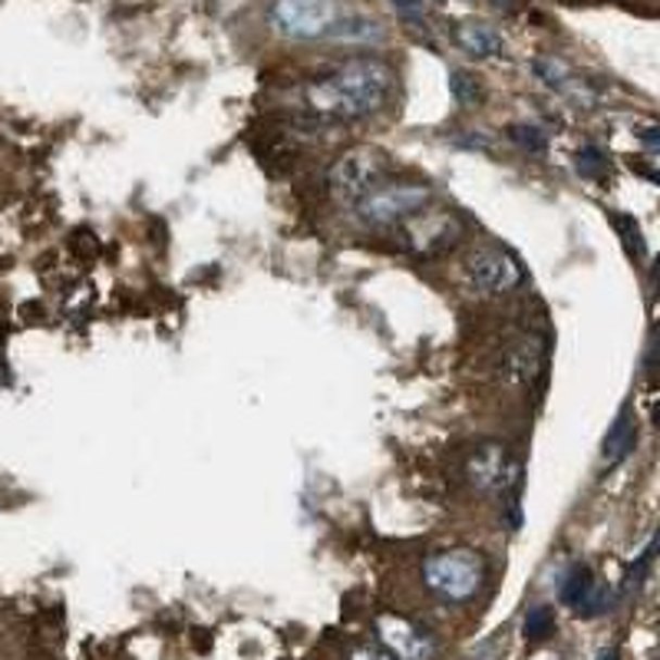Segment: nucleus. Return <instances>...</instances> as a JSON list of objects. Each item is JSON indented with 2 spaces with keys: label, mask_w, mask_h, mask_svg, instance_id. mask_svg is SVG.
<instances>
[{
  "label": "nucleus",
  "mask_w": 660,
  "mask_h": 660,
  "mask_svg": "<svg viewBox=\"0 0 660 660\" xmlns=\"http://www.w3.org/2000/svg\"><path fill=\"white\" fill-rule=\"evenodd\" d=\"M660 551V535L640 551V558L627 568V574H624V592H631V588H637L640 585V578L647 574V568H650V561H653V555Z\"/></svg>",
  "instance_id": "412c9836"
},
{
  "label": "nucleus",
  "mask_w": 660,
  "mask_h": 660,
  "mask_svg": "<svg viewBox=\"0 0 660 660\" xmlns=\"http://www.w3.org/2000/svg\"><path fill=\"white\" fill-rule=\"evenodd\" d=\"M574 165H578V173H582L585 179H601V176L611 173L608 155H605L601 149H595V145H585L582 152H578V155H574Z\"/></svg>",
  "instance_id": "a211bd4d"
},
{
  "label": "nucleus",
  "mask_w": 660,
  "mask_h": 660,
  "mask_svg": "<svg viewBox=\"0 0 660 660\" xmlns=\"http://www.w3.org/2000/svg\"><path fill=\"white\" fill-rule=\"evenodd\" d=\"M551 631H555V611H551L548 605H535V608L525 614L522 634H525L529 640H545V637H551Z\"/></svg>",
  "instance_id": "f3484780"
},
{
  "label": "nucleus",
  "mask_w": 660,
  "mask_h": 660,
  "mask_svg": "<svg viewBox=\"0 0 660 660\" xmlns=\"http://www.w3.org/2000/svg\"><path fill=\"white\" fill-rule=\"evenodd\" d=\"M433 202V189L420 186V182H393V186H380L373 189L367 199L357 202V215L360 221L383 228V225H396L406 221L412 215L427 212Z\"/></svg>",
  "instance_id": "39448f33"
},
{
  "label": "nucleus",
  "mask_w": 660,
  "mask_h": 660,
  "mask_svg": "<svg viewBox=\"0 0 660 660\" xmlns=\"http://www.w3.org/2000/svg\"><path fill=\"white\" fill-rule=\"evenodd\" d=\"M377 634L396 660H433V653H436V640L420 624L396 618V614L377 618Z\"/></svg>",
  "instance_id": "1a4fd4ad"
},
{
  "label": "nucleus",
  "mask_w": 660,
  "mask_h": 660,
  "mask_svg": "<svg viewBox=\"0 0 660 660\" xmlns=\"http://www.w3.org/2000/svg\"><path fill=\"white\" fill-rule=\"evenodd\" d=\"M449 87H453L456 103H459V106H466V110H472V106H479V103L485 100L482 82H479L472 73H466V69H456V73L449 76Z\"/></svg>",
  "instance_id": "dca6fc26"
},
{
  "label": "nucleus",
  "mask_w": 660,
  "mask_h": 660,
  "mask_svg": "<svg viewBox=\"0 0 660 660\" xmlns=\"http://www.w3.org/2000/svg\"><path fill=\"white\" fill-rule=\"evenodd\" d=\"M466 288L482 297H499L522 284V268L509 252L499 248H479V252L466 262Z\"/></svg>",
  "instance_id": "423d86ee"
},
{
  "label": "nucleus",
  "mask_w": 660,
  "mask_h": 660,
  "mask_svg": "<svg viewBox=\"0 0 660 660\" xmlns=\"http://www.w3.org/2000/svg\"><path fill=\"white\" fill-rule=\"evenodd\" d=\"M456 43L475 56V60H488V56H499L503 53V34L495 30L492 24H482V21H466L456 27Z\"/></svg>",
  "instance_id": "ddd939ff"
},
{
  "label": "nucleus",
  "mask_w": 660,
  "mask_h": 660,
  "mask_svg": "<svg viewBox=\"0 0 660 660\" xmlns=\"http://www.w3.org/2000/svg\"><path fill=\"white\" fill-rule=\"evenodd\" d=\"M351 660H393V653H390L386 647L364 644V647H354V650H351Z\"/></svg>",
  "instance_id": "5701e85b"
},
{
  "label": "nucleus",
  "mask_w": 660,
  "mask_h": 660,
  "mask_svg": "<svg viewBox=\"0 0 660 660\" xmlns=\"http://www.w3.org/2000/svg\"><path fill=\"white\" fill-rule=\"evenodd\" d=\"M611 605H614L611 592H608V588H601V585H595V588L588 592V598H585L582 605H578L574 611L582 614V618H598V614L611 611Z\"/></svg>",
  "instance_id": "4be33fe9"
},
{
  "label": "nucleus",
  "mask_w": 660,
  "mask_h": 660,
  "mask_svg": "<svg viewBox=\"0 0 660 660\" xmlns=\"http://www.w3.org/2000/svg\"><path fill=\"white\" fill-rule=\"evenodd\" d=\"M592 588H595V574H592V568H588V564H574V568H568L564 578H561L558 598H561V605L578 608V605H582V601L588 598Z\"/></svg>",
  "instance_id": "2eb2a0df"
},
{
  "label": "nucleus",
  "mask_w": 660,
  "mask_h": 660,
  "mask_svg": "<svg viewBox=\"0 0 660 660\" xmlns=\"http://www.w3.org/2000/svg\"><path fill=\"white\" fill-rule=\"evenodd\" d=\"M386 24L370 14H341L338 24L327 30L330 47H354V50H373L386 43Z\"/></svg>",
  "instance_id": "9d476101"
},
{
  "label": "nucleus",
  "mask_w": 660,
  "mask_h": 660,
  "mask_svg": "<svg viewBox=\"0 0 660 660\" xmlns=\"http://www.w3.org/2000/svg\"><path fill=\"white\" fill-rule=\"evenodd\" d=\"M406 244L409 252H417L423 258L446 255L462 241V221L449 212H420L406 218Z\"/></svg>",
  "instance_id": "6e6552de"
},
{
  "label": "nucleus",
  "mask_w": 660,
  "mask_h": 660,
  "mask_svg": "<svg viewBox=\"0 0 660 660\" xmlns=\"http://www.w3.org/2000/svg\"><path fill=\"white\" fill-rule=\"evenodd\" d=\"M532 66H535V76L545 82L548 90L568 97V100L578 103V106H595V90H592L588 82L578 76L568 63H561V60H555V56H538Z\"/></svg>",
  "instance_id": "f8f14e48"
},
{
  "label": "nucleus",
  "mask_w": 660,
  "mask_h": 660,
  "mask_svg": "<svg viewBox=\"0 0 660 660\" xmlns=\"http://www.w3.org/2000/svg\"><path fill=\"white\" fill-rule=\"evenodd\" d=\"M509 139H512L519 149H525V152H545V149H548L545 132H542L538 126H532V123H516V126L509 129Z\"/></svg>",
  "instance_id": "aec40b11"
},
{
  "label": "nucleus",
  "mask_w": 660,
  "mask_h": 660,
  "mask_svg": "<svg viewBox=\"0 0 660 660\" xmlns=\"http://www.w3.org/2000/svg\"><path fill=\"white\" fill-rule=\"evenodd\" d=\"M614 225H618V234H621V241H624V248L631 252V258H647V241H644V234H640V228H637V221L631 218V215H614Z\"/></svg>",
  "instance_id": "6ab92c4d"
},
{
  "label": "nucleus",
  "mask_w": 660,
  "mask_h": 660,
  "mask_svg": "<svg viewBox=\"0 0 660 660\" xmlns=\"http://www.w3.org/2000/svg\"><path fill=\"white\" fill-rule=\"evenodd\" d=\"M383 176H386V155L373 145H360L344 152L334 162V169L327 176V189L334 202L357 205L360 199H367L373 189L383 186Z\"/></svg>",
  "instance_id": "7ed1b4c3"
},
{
  "label": "nucleus",
  "mask_w": 660,
  "mask_h": 660,
  "mask_svg": "<svg viewBox=\"0 0 660 660\" xmlns=\"http://www.w3.org/2000/svg\"><path fill=\"white\" fill-rule=\"evenodd\" d=\"M650 417H653V427L660 430V399L653 403V409H650Z\"/></svg>",
  "instance_id": "393cba45"
},
{
  "label": "nucleus",
  "mask_w": 660,
  "mask_h": 660,
  "mask_svg": "<svg viewBox=\"0 0 660 660\" xmlns=\"http://www.w3.org/2000/svg\"><path fill=\"white\" fill-rule=\"evenodd\" d=\"M393 93V73L386 63L360 56L334 66L307 82V103L334 119H367L386 106Z\"/></svg>",
  "instance_id": "f257e3e1"
},
{
  "label": "nucleus",
  "mask_w": 660,
  "mask_h": 660,
  "mask_svg": "<svg viewBox=\"0 0 660 660\" xmlns=\"http://www.w3.org/2000/svg\"><path fill=\"white\" fill-rule=\"evenodd\" d=\"M423 578H427L430 592L459 605V601H469L479 595V588L485 582V558L472 548H449V551L427 558Z\"/></svg>",
  "instance_id": "f03ea898"
},
{
  "label": "nucleus",
  "mask_w": 660,
  "mask_h": 660,
  "mask_svg": "<svg viewBox=\"0 0 660 660\" xmlns=\"http://www.w3.org/2000/svg\"><path fill=\"white\" fill-rule=\"evenodd\" d=\"M640 142H644V149H647V152L660 155V126H653V129H644V132H640Z\"/></svg>",
  "instance_id": "b1692460"
},
{
  "label": "nucleus",
  "mask_w": 660,
  "mask_h": 660,
  "mask_svg": "<svg viewBox=\"0 0 660 660\" xmlns=\"http://www.w3.org/2000/svg\"><path fill=\"white\" fill-rule=\"evenodd\" d=\"M341 8L334 0H275L268 11V24L278 37L310 43L323 40L327 30L338 24Z\"/></svg>",
  "instance_id": "20e7f679"
},
{
  "label": "nucleus",
  "mask_w": 660,
  "mask_h": 660,
  "mask_svg": "<svg viewBox=\"0 0 660 660\" xmlns=\"http://www.w3.org/2000/svg\"><path fill=\"white\" fill-rule=\"evenodd\" d=\"M634 443H637V423H634V412L624 406V409L618 412V420L611 423L605 443H601V456H605V462H608V466L624 462V459L631 456Z\"/></svg>",
  "instance_id": "4468645a"
},
{
  "label": "nucleus",
  "mask_w": 660,
  "mask_h": 660,
  "mask_svg": "<svg viewBox=\"0 0 660 660\" xmlns=\"http://www.w3.org/2000/svg\"><path fill=\"white\" fill-rule=\"evenodd\" d=\"M542 360H545L542 338L525 334V338H519V341H512V344L506 347V354H503V360H499V373H503L506 383L525 386V383H532V380L538 377Z\"/></svg>",
  "instance_id": "9b49d317"
},
{
  "label": "nucleus",
  "mask_w": 660,
  "mask_h": 660,
  "mask_svg": "<svg viewBox=\"0 0 660 660\" xmlns=\"http://www.w3.org/2000/svg\"><path fill=\"white\" fill-rule=\"evenodd\" d=\"M598 660H618V650H605V653H601Z\"/></svg>",
  "instance_id": "a878e982"
},
{
  "label": "nucleus",
  "mask_w": 660,
  "mask_h": 660,
  "mask_svg": "<svg viewBox=\"0 0 660 660\" xmlns=\"http://www.w3.org/2000/svg\"><path fill=\"white\" fill-rule=\"evenodd\" d=\"M466 475L472 482L475 492L482 495H499L506 488H512L516 475H519V462L512 459V453L495 443V440H485L479 443L472 453H469V462H466Z\"/></svg>",
  "instance_id": "0eeeda50"
}]
</instances>
